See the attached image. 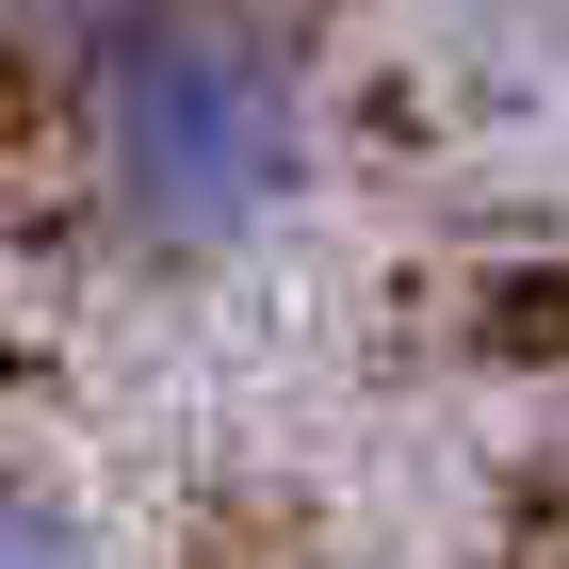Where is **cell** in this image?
I'll return each instance as SVG.
<instances>
[{
  "label": "cell",
  "mask_w": 569,
  "mask_h": 569,
  "mask_svg": "<svg viewBox=\"0 0 569 569\" xmlns=\"http://www.w3.org/2000/svg\"><path fill=\"white\" fill-rule=\"evenodd\" d=\"M82 147H98V212L131 244L228 261L309 196V66L244 0H147L98 33Z\"/></svg>",
  "instance_id": "cell-1"
},
{
  "label": "cell",
  "mask_w": 569,
  "mask_h": 569,
  "mask_svg": "<svg viewBox=\"0 0 569 569\" xmlns=\"http://www.w3.org/2000/svg\"><path fill=\"white\" fill-rule=\"evenodd\" d=\"M82 537H98L82 505H0V553H82Z\"/></svg>",
  "instance_id": "cell-2"
}]
</instances>
